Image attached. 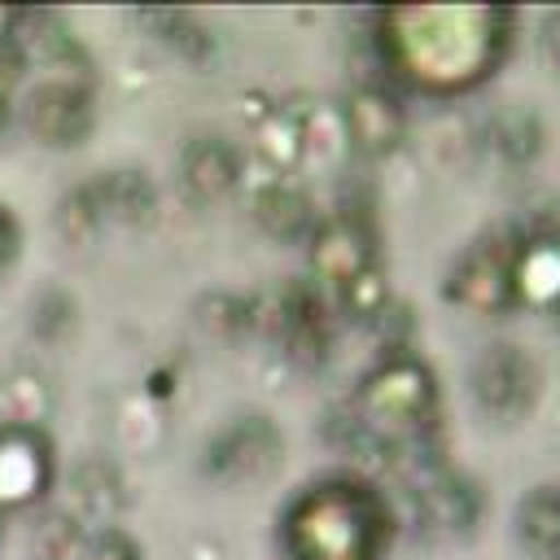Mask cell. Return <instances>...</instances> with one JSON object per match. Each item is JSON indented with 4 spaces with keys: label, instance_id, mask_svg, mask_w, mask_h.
<instances>
[{
    "label": "cell",
    "instance_id": "obj_1",
    "mask_svg": "<svg viewBox=\"0 0 560 560\" xmlns=\"http://www.w3.org/2000/svg\"><path fill=\"white\" fill-rule=\"evenodd\" d=\"M512 18L490 4H407L381 13V44L424 92H464L490 74Z\"/></svg>",
    "mask_w": 560,
    "mask_h": 560
},
{
    "label": "cell",
    "instance_id": "obj_2",
    "mask_svg": "<svg viewBox=\"0 0 560 560\" xmlns=\"http://www.w3.org/2000/svg\"><path fill=\"white\" fill-rule=\"evenodd\" d=\"M389 542L385 503L354 481H328L289 512L293 560H376Z\"/></svg>",
    "mask_w": 560,
    "mask_h": 560
},
{
    "label": "cell",
    "instance_id": "obj_3",
    "mask_svg": "<svg viewBox=\"0 0 560 560\" xmlns=\"http://www.w3.org/2000/svg\"><path fill=\"white\" fill-rule=\"evenodd\" d=\"M433 402L429 368L416 359H389L359 389V424L381 442H398L433 420Z\"/></svg>",
    "mask_w": 560,
    "mask_h": 560
},
{
    "label": "cell",
    "instance_id": "obj_4",
    "mask_svg": "<svg viewBox=\"0 0 560 560\" xmlns=\"http://www.w3.org/2000/svg\"><path fill=\"white\" fill-rule=\"evenodd\" d=\"M472 398L494 420H521L538 398V368L521 346H490L468 372Z\"/></svg>",
    "mask_w": 560,
    "mask_h": 560
},
{
    "label": "cell",
    "instance_id": "obj_5",
    "mask_svg": "<svg viewBox=\"0 0 560 560\" xmlns=\"http://www.w3.org/2000/svg\"><path fill=\"white\" fill-rule=\"evenodd\" d=\"M26 127L44 144H79L92 127V96L79 74H57L26 96Z\"/></svg>",
    "mask_w": 560,
    "mask_h": 560
},
{
    "label": "cell",
    "instance_id": "obj_6",
    "mask_svg": "<svg viewBox=\"0 0 560 560\" xmlns=\"http://www.w3.org/2000/svg\"><path fill=\"white\" fill-rule=\"evenodd\" d=\"M311 262H315L319 284L332 289V298H341L368 267H376L368 228H363L354 214H341V219L324 223L319 236H315V254H311Z\"/></svg>",
    "mask_w": 560,
    "mask_h": 560
},
{
    "label": "cell",
    "instance_id": "obj_7",
    "mask_svg": "<svg viewBox=\"0 0 560 560\" xmlns=\"http://www.w3.org/2000/svg\"><path fill=\"white\" fill-rule=\"evenodd\" d=\"M48 486V442L26 429L9 424L0 429V512L26 508Z\"/></svg>",
    "mask_w": 560,
    "mask_h": 560
},
{
    "label": "cell",
    "instance_id": "obj_8",
    "mask_svg": "<svg viewBox=\"0 0 560 560\" xmlns=\"http://www.w3.org/2000/svg\"><path fill=\"white\" fill-rule=\"evenodd\" d=\"M512 302L534 311L560 306V236H529L521 249H512Z\"/></svg>",
    "mask_w": 560,
    "mask_h": 560
},
{
    "label": "cell",
    "instance_id": "obj_9",
    "mask_svg": "<svg viewBox=\"0 0 560 560\" xmlns=\"http://www.w3.org/2000/svg\"><path fill=\"white\" fill-rule=\"evenodd\" d=\"M455 298L481 315L503 311L512 302V249H503V245L472 249L455 276Z\"/></svg>",
    "mask_w": 560,
    "mask_h": 560
},
{
    "label": "cell",
    "instance_id": "obj_10",
    "mask_svg": "<svg viewBox=\"0 0 560 560\" xmlns=\"http://www.w3.org/2000/svg\"><path fill=\"white\" fill-rule=\"evenodd\" d=\"M346 127L354 136V144L363 153H389L402 136V109L389 92L381 88H363L350 96V114H346Z\"/></svg>",
    "mask_w": 560,
    "mask_h": 560
},
{
    "label": "cell",
    "instance_id": "obj_11",
    "mask_svg": "<svg viewBox=\"0 0 560 560\" xmlns=\"http://www.w3.org/2000/svg\"><path fill=\"white\" fill-rule=\"evenodd\" d=\"M241 166H236V153L223 144V140H192L188 153H184V184L192 197L201 201H219L232 184H236Z\"/></svg>",
    "mask_w": 560,
    "mask_h": 560
},
{
    "label": "cell",
    "instance_id": "obj_12",
    "mask_svg": "<svg viewBox=\"0 0 560 560\" xmlns=\"http://www.w3.org/2000/svg\"><path fill=\"white\" fill-rule=\"evenodd\" d=\"M280 459V442L271 433V424H236L228 438H223V451H219V468L228 477H258V472H271Z\"/></svg>",
    "mask_w": 560,
    "mask_h": 560
},
{
    "label": "cell",
    "instance_id": "obj_13",
    "mask_svg": "<svg viewBox=\"0 0 560 560\" xmlns=\"http://www.w3.org/2000/svg\"><path fill=\"white\" fill-rule=\"evenodd\" d=\"M521 547L538 560H560V490H534L516 512Z\"/></svg>",
    "mask_w": 560,
    "mask_h": 560
},
{
    "label": "cell",
    "instance_id": "obj_14",
    "mask_svg": "<svg viewBox=\"0 0 560 560\" xmlns=\"http://www.w3.org/2000/svg\"><path fill=\"white\" fill-rule=\"evenodd\" d=\"M96 214H109V219H127V223H144L149 210H153V188L144 175L136 171H109L96 188H88Z\"/></svg>",
    "mask_w": 560,
    "mask_h": 560
},
{
    "label": "cell",
    "instance_id": "obj_15",
    "mask_svg": "<svg viewBox=\"0 0 560 560\" xmlns=\"http://www.w3.org/2000/svg\"><path fill=\"white\" fill-rule=\"evenodd\" d=\"M254 210H258V223L271 232V236H280V241H289V236H298L302 228H306V197L302 192H293L289 184H271L258 201H254Z\"/></svg>",
    "mask_w": 560,
    "mask_h": 560
},
{
    "label": "cell",
    "instance_id": "obj_16",
    "mask_svg": "<svg viewBox=\"0 0 560 560\" xmlns=\"http://www.w3.org/2000/svg\"><path fill=\"white\" fill-rule=\"evenodd\" d=\"M258 149L276 162V166H293L302 162V118L298 114H271L258 131Z\"/></svg>",
    "mask_w": 560,
    "mask_h": 560
},
{
    "label": "cell",
    "instance_id": "obj_17",
    "mask_svg": "<svg viewBox=\"0 0 560 560\" xmlns=\"http://www.w3.org/2000/svg\"><path fill=\"white\" fill-rule=\"evenodd\" d=\"M88 560H136V551L122 534H101L96 542H88Z\"/></svg>",
    "mask_w": 560,
    "mask_h": 560
},
{
    "label": "cell",
    "instance_id": "obj_18",
    "mask_svg": "<svg viewBox=\"0 0 560 560\" xmlns=\"http://www.w3.org/2000/svg\"><path fill=\"white\" fill-rule=\"evenodd\" d=\"M13 254H18V223H13V214L0 206V267H4Z\"/></svg>",
    "mask_w": 560,
    "mask_h": 560
},
{
    "label": "cell",
    "instance_id": "obj_19",
    "mask_svg": "<svg viewBox=\"0 0 560 560\" xmlns=\"http://www.w3.org/2000/svg\"><path fill=\"white\" fill-rule=\"evenodd\" d=\"M9 118V70H4V61H0V122Z\"/></svg>",
    "mask_w": 560,
    "mask_h": 560
},
{
    "label": "cell",
    "instance_id": "obj_20",
    "mask_svg": "<svg viewBox=\"0 0 560 560\" xmlns=\"http://www.w3.org/2000/svg\"><path fill=\"white\" fill-rule=\"evenodd\" d=\"M547 44H551V52L560 57V35H547Z\"/></svg>",
    "mask_w": 560,
    "mask_h": 560
}]
</instances>
